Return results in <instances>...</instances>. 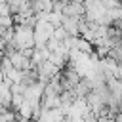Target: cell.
Segmentation results:
<instances>
[{
    "label": "cell",
    "mask_w": 122,
    "mask_h": 122,
    "mask_svg": "<svg viewBox=\"0 0 122 122\" xmlns=\"http://www.w3.org/2000/svg\"><path fill=\"white\" fill-rule=\"evenodd\" d=\"M11 122H21V118H19V116H15V118H13Z\"/></svg>",
    "instance_id": "1"
}]
</instances>
